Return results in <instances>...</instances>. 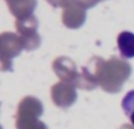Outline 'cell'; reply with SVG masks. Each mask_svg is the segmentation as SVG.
Instances as JSON below:
<instances>
[{
    "label": "cell",
    "instance_id": "obj_1",
    "mask_svg": "<svg viewBox=\"0 0 134 129\" xmlns=\"http://www.w3.org/2000/svg\"><path fill=\"white\" fill-rule=\"evenodd\" d=\"M94 76L98 83H100L106 92H119L131 74L130 64L125 61L113 58L108 61H102L95 63Z\"/></svg>",
    "mask_w": 134,
    "mask_h": 129
},
{
    "label": "cell",
    "instance_id": "obj_2",
    "mask_svg": "<svg viewBox=\"0 0 134 129\" xmlns=\"http://www.w3.org/2000/svg\"><path fill=\"white\" fill-rule=\"evenodd\" d=\"M42 114V104L35 97L28 96L21 101L16 114V129H47L38 120Z\"/></svg>",
    "mask_w": 134,
    "mask_h": 129
},
{
    "label": "cell",
    "instance_id": "obj_3",
    "mask_svg": "<svg viewBox=\"0 0 134 129\" xmlns=\"http://www.w3.org/2000/svg\"><path fill=\"white\" fill-rule=\"evenodd\" d=\"M37 26L38 21L34 15L15 21V27L19 32V38L23 42L24 48L34 49L39 46L40 38L37 33Z\"/></svg>",
    "mask_w": 134,
    "mask_h": 129
},
{
    "label": "cell",
    "instance_id": "obj_4",
    "mask_svg": "<svg viewBox=\"0 0 134 129\" xmlns=\"http://www.w3.org/2000/svg\"><path fill=\"white\" fill-rule=\"evenodd\" d=\"M52 99L57 106L63 108L69 107L76 99V92L73 83L61 81L54 85L52 88Z\"/></svg>",
    "mask_w": 134,
    "mask_h": 129
},
{
    "label": "cell",
    "instance_id": "obj_5",
    "mask_svg": "<svg viewBox=\"0 0 134 129\" xmlns=\"http://www.w3.org/2000/svg\"><path fill=\"white\" fill-rule=\"evenodd\" d=\"M24 48L20 38L13 33H4L1 35V61L2 68L5 67L6 61L11 62L12 58L16 56Z\"/></svg>",
    "mask_w": 134,
    "mask_h": 129
},
{
    "label": "cell",
    "instance_id": "obj_6",
    "mask_svg": "<svg viewBox=\"0 0 134 129\" xmlns=\"http://www.w3.org/2000/svg\"><path fill=\"white\" fill-rule=\"evenodd\" d=\"M53 68L55 71V74H58V76L64 82H69L73 85L76 83L79 74L76 73V68L72 60L67 58H59L58 60L54 61Z\"/></svg>",
    "mask_w": 134,
    "mask_h": 129
},
{
    "label": "cell",
    "instance_id": "obj_7",
    "mask_svg": "<svg viewBox=\"0 0 134 129\" xmlns=\"http://www.w3.org/2000/svg\"><path fill=\"white\" fill-rule=\"evenodd\" d=\"M86 19V9L78 5L75 1L68 7L64 8L63 21L69 28H78L83 24Z\"/></svg>",
    "mask_w": 134,
    "mask_h": 129
},
{
    "label": "cell",
    "instance_id": "obj_8",
    "mask_svg": "<svg viewBox=\"0 0 134 129\" xmlns=\"http://www.w3.org/2000/svg\"><path fill=\"white\" fill-rule=\"evenodd\" d=\"M8 5L11 13L16 18V20L30 18L37 6V0H5Z\"/></svg>",
    "mask_w": 134,
    "mask_h": 129
},
{
    "label": "cell",
    "instance_id": "obj_9",
    "mask_svg": "<svg viewBox=\"0 0 134 129\" xmlns=\"http://www.w3.org/2000/svg\"><path fill=\"white\" fill-rule=\"evenodd\" d=\"M118 47L121 56L126 59L134 58V34L132 32H121L118 37Z\"/></svg>",
    "mask_w": 134,
    "mask_h": 129
},
{
    "label": "cell",
    "instance_id": "obj_10",
    "mask_svg": "<svg viewBox=\"0 0 134 129\" xmlns=\"http://www.w3.org/2000/svg\"><path fill=\"white\" fill-rule=\"evenodd\" d=\"M121 106H122L125 114L128 116L130 121L134 126V90H131L130 93L125 95L122 102H121Z\"/></svg>",
    "mask_w": 134,
    "mask_h": 129
},
{
    "label": "cell",
    "instance_id": "obj_11",
    "mask_svg": "<svg viewBox=\"0 0 134 129\" xmlns=\"http://www.w3.org/2000/svg\"><path fill=\"white\" fill-rule=\"evenodd\" d=\"M53 7H63L66 8L74 2V0H47Z\"/></svg>",
    "mask_w": 134,
    "mask_h": 129
},
{
    "label": "cell",
    "instance_id": "obj_12",
    "mask_svg": "<svg viewBox=\"0 0 134 129\" xmlns=\"http://www.w3.org/2000/svg\"><path fill=\"white\" fill-rule=\"evenodd\" d=\"M98 1H99V2H100V1H102V0H98Z\"/></svg>",
    "mask_w": 134,
    "mask_h": 129
}]
</instances>
